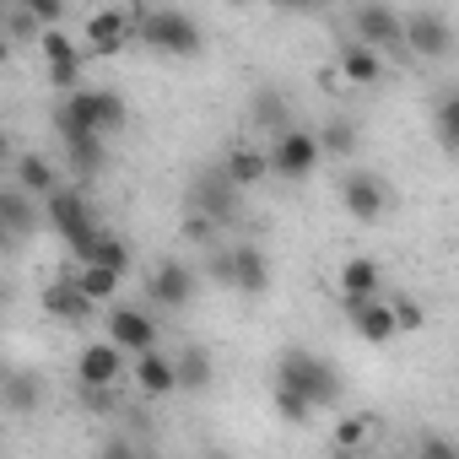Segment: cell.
<instances>
[{
  "instance_id": "obj_1",
  "label": "cell",
  "mask_w": 459,
  "mask_h": 459,
  "mask_svg": "<svg viewBox=\"0 0 459 459\" xmlns=\"http://www.w3.org/2000/svg\"><path fill=\"white\" fill-rule=\"evenodd\" d=\"M130 125V108L119 92L108 87H71L65 103L55 108V130H98V135H119Z\"/></svg>"
},
{
  "instance_id": "obj_2",
  "label": "cell",
  "mask_w": 459,
  "mask_h": 459,
  "mask_svg": "<svg viewBox=\"0 0 459 459\" xmlns=\"http://www.w3.org/2000/svg\"><path fill=\"white\" fill-rule=\"evenodd\" d=\"M44 216H49V227H55V233L71 244V255L76 260H92V244L103 238V227L92 221V205H87V195L82 189H55L49 200H44Z\"/></svg>"
},
{
  "instance_id": "obj_3",
  "label": "cell",
  "mask_w": 459,
  "mask_h": 459,
  "mask_svg": "<svg viewBox=\"0 0 459 459\" xmlns=\"http://www.w3.org/2000/svg\"><path fill=\"white\" fill-rule=\"evenodd\" d=\"M146 49H157V55H173V60H195L200 49H205V33H200V22L189 17V12H173V6H162V12H141V33H135Z\"/></svg>"
},
{
  "instance_id": "obj_4",
  "label": "cell",
  "mask_w": 459,
  "mask_h": 459,
  "mask_svg": "<svg viewBox=\"0 0 459 459\" xmlns=\"http://www.w3.org/2000/svg\"><path fill=\"white\" fill-rule=\"evenodd\" d=\"M276 378L281 384H292V389H303L319 411L325 405H335L341 400V373L325 362V357H314V351H303V346H292V351H281V362H276Z\"/></svg>"
},
{
  "instance_id": "obj_5",
  "label": "cell",
  "mask_w": 459,
  "mask_h": 459,
  "mask_svg": "<svg viewBox=\"0 0 459 459\" xmlns=\"http://www.w3.org/2000/svg\"><path fill=\"white\" fill-rule=\"evenodd\" d=\"M319 157H325L319 135H314V130L287 125V130L276 135V146H271V173H276V178H287V184H298V178H308V173L319 168Z\"/></svg>"
},
{
  "instance_id": "obj_6",
  "label": "cell",
  "mask_w": 459,
  "mask_h": 459,
  "mask_svg": "<svg viewBox=\"0 0 459 459\" xmlns=\"http://www.w3.org/2000/svg\"><path fill=\"white\" fill-rule=\"evenodd\" d=\"M141 33V17H130V12H119V6H103V12H92L87 17V60H108V55H119L130 39Z\"/></svg>"
},
{
  "instance_id": "obj_7",
  "label": "cell",
  "mask_w": 459,
  "mask_h": 459,
  "mask_svg": "<svg viewBox=\"0 0 459 459\" xmlns=\"http://www.w3.org/2000/svg\"><path fill=\"white\" fill-rule=\"evenodd\" d=\"M125 373H130V351H125L119 341H92V346H82V357H76L82 389H114Z\"/></svg>"
},
{
  "instance_id": "obj_8",
  "label": "cell",
  "mask_w": 459,
  "mask_h": 459,
  "mask_svg": "<svg viewBox=\"0 0 459 459\" xmlns=\"http://www.w3.org/2000/svg\"><path fill=\"white\" fill-rule=\"evenodd\" d=\"M39 55H44V71H49V82H55L60 92L82 87V60H87V49H76L60 28H44V33H39Z\"/></svg>"
},
{
  "instance_id": "obj_9",
  "label": "cell",
  "mask_w": 459,
  "mask_h": 459,
  "mask_svg": "<svg viewBox=\"0 0 459 459\" xmlns=\"http://www.w3.org/2000/svg\"><path fill=\"white\" fill-rule=\"evenodd\" d=\"M389 184L378 178V173H346L341 178V205H346V216H357V221H378L384 211H389Z\"/></svg>"
},
{
  "instance_id": "obj_10",
  "label": "cell",
  "mask_w": 459,
  "mask_h": 459,
  "mask_svg": "<svg viewBox=\"0 0 459 459\" xmlns=\"http://www.w3.org/2000/svg\"><path fill=\"white\" fill-rule=\"evenodd\" d=\"M351 39H362L373 49H400L405 44V17L378 6V0H368V6H357V17H351Z\"/></svg>"
},
{
  "instance_id": "obj_11",
  "label": "cell",
  "mask_w": 459,
  "mask_h": 459,
  "mask_svg": "<svg viewBox=\"0 0 459 459\" xmlns=\"http://www.w3.org/2000/svg\"><path fill=\"white\" fill-rule=\"evenodd\" d=\"M346 308V319H351V330L368 341V346H384V341H394V335H405L400 330V314H394V303L389 298H368V303H341Z\"/></svg>"
},
{
  "instance_id": "obj_12",
  "label": "cell",
  "mask_w": 459,
  "mask_h": 459,
  "mask_svg": "<svg viewBox=\"0 0 459 459\" xmlns=\"http://www.w3.org/2000/svg\"><path fill=\"white\" fill-rule=\"evenodd\" d=\"M405 49H411L416 60H448L454 28H448L437 12H416V17H405Z\"/></svg>"
},
{
  "instance_id": "obj_13",
  "label": "cell",
  "mask_w": 459,
  "mask_h": 459,
  "mask_svg": "<svg viewBox=\"0 0 459 459\" xmlns=\"http://www.w3.org/2000/svg\"><path fill=\"white\" fill-rule=\"evenodd\" d=\"M130 384L146 394V400H162V394H173L178 389V362L168 357V351H135L130 357Z\"/></svg>"
},
{
  "instance_id": "obj_14",
  "label": "cell",
  "mask_w": 459,
  "mask_h": 459,
  "mask_svg": "<svg viewBox=\"0 0 459 459\" xmlns=\"http://www.w3.org/2000/svg\"><path fill=\"white\" fill-rule=\"evenodd\" d=\"M157 319L146 314V308H130V303H119V308H108V341H119L130 357L135 351H152L157 346Z\"/></svg>"
},
{
  "instance_id": "obj_15",
  "label": "cell",
  "mask_w": 459,
  "mask_h": 459,
  "mask_svg": "<svg viewBox=\"0 0 459 459\" xmlns=\"http://www.w3.org/2000/svg\"><path fill=\"white\" fill-rule=\"evenodd\" d=\"M146 298L162 303V308H184V303L195 298V271L178 265V260H162V265L146 276Z\"/></svg>"
},
{
  "instance_id": "obj_16",
  "label": "cell",
  "mask_w": 459,
  "mask_h": 459,
  "mask_svg": "<svg viewBox=\"0 0 459 459\" xmlns=\"http://www.w3.org/2000/svg\"><path fill=\"white\" fill-rule=\"evenodd\" d=\"M335 71L346 76V87H378V76H384V60H378V49H373V44H362V39H346V44H341V60H335Z\"/></svg>"
},
{
  "instance_id": "obj_17",
  "label": "cell",
  "mask_w": 459,
  "mask_h": 459,
  "mask_svg": "<svg viewBox=\"0 0 459 459\" xmlns=\"http://www.w3.org/2000/svg\"><path fill=\"white\" fill-rule=\"evenodd\" d=\"M233 292H244V298H265L271 292V260L255 244L233 249Z\"/></svg>"
},
{
  "instance_id": "obj_18",
  "label": "cell",
  "mask_w": 459,
  "mask_h": 459,
  "mask_svg": "<svg viewBox=\"0 0 459 459\" xmlns=\"http://www.w3.org/2000/svg\"><path fill=\"white\" fill-rule=\"evenodd\" d=\"M92 308H98V303L76 287V276H65V281H55V287L44 292V314H49V319H65V325H87Z\"/></svg>"
},
{
  "instance_id": "obj_19",
  "label": "cell",
  "mask_w": 459,
  "mask_h": 459,
  "mask_svg": "<svg viewBox=\"0 0 459 459\" xmlns=\"http://www.w3.org/2000/svg\"><path fill=\"white\" fill-rule=\"evenodd\" d=\"M378 287H384L378 260H346L341 265V303H368V298H378Z\"/></svg>"
},
{
  "instance_id": "obj_20",
  "label": "cell",
  "mask_w": 459,
  "mask_h": 459,
  "mask_svg": "<svg viewBox=\"0 0 459 459\" xmlns=\"http://www.w3.org/2000/svg\"><path fill=\"white\" fill-rule=\"evenodd\" d=\"M33 200L39 195H28V189H12V195H0V227H6V238L12 244H22L33 227H39V211H33Z\"/></svg>"
},
{
  "instance_id": "obj_21",
  "label": "cell",
  "mask_w": 459,
  "mask_h": 459,
  "mask_svg": "<svg viewBox=\"0 0 459 459\" xmlns=\"http://www.w3.org/2000/svg\"><path fill=\"white\" fill-rule=\"evenodd\" d=\"M221 173L233 178L238 189H249V184H260V178L271 173V152H260V146H233V152H227V162H221Z\"/></svg>"
},
{
  "instance_id": "obj_22",
  "label": "cell",
  "mask_w": 459,
  "mask_h": 459,
  "mask_svg": "<svg viewBox=\"0 0 459 459\" xmlns=\"http://www.w3.org/2000/svg\"><path fill=\"white\" fill-rule=\"evenodd\" d=\"M119 281H125V271H114V265H98V260H82V265H76V287H82L92 303H114Z\"/></svg>"
},
{
  "instance_id": "obj_23",
  "label": "cell",
  "mask_w": 459,
  "mask_h": 459,
  "mask_svg": "<svg viewBox=\"0 0 459 459\" xmlns=\"http://www.w3.org/2000/svg\"><path fill=\"white\" fill-rule=\"evenodd\" d=\"M60 141H65L76 173H98L103 168V135L98 130H60Z\"/></svg>"
},
{
  "instance_id": "obj_24",
  "label": "cell",
  "mask_w": 459,
  "mask_h": 459,
  "mask_svg": "<svg viewBox=\"0 0 459 459\" xmlns=\"http://www.w3.org/2000/svg\"><path fill=\"white\" fill-rule=\"evenodd\" d=\"M233 178H200V189H195V211H205V216H233Z\"/></svg>"
},
{
  "instance_id": "obj_25",
  "label": "cell",
  "mask_w": 459,
  "mask_h": 459,
  "mask_svg": "<svg viewBox=\"0 0 459 459\" xmlns=\"http://www.w3.org/2000/svg\"><path fill=\"white\" fill-rule=\"evenodd\" d=\"M17 184L28 189V195H39V200H49L55 189H60V173L44 162V157H17Z\"/></svg>"
},
{
  "instance_id": "obj_26",
  "label": "cell",
  "mask_w": 459,
  "mask_h": 459,
  "mask_svg": "<svg viewBox=\"0 0 459 459\" xmlns=\"http://www.w3.org/2000/svg\"><path fill=\"white\" fill-rule=\"evenodd\" d=\"M173 362H178V389H189V394H195V389H205V384H211V351H205V346H184Z\"/></svg>"
},
{
  "instance_id": "obj_27",
  "label": "cell",
  "mask_w": 459,
  "mask_h": 459,
  "mask_svg": "<svg viewBox=\"0 0 459 459\" xmlns=\"http://www.w3.org/2000/svg\"><path fill=\"white\" fill-rule=\"evenodd\" d=\"M373 427H378V416L373 411H357V416H341L335 421V448H346V454H357V448H368V437H373Z\"/></svg>"
},
{
  "instance_id": "obj_28",
  "label": "cell",
  "mask_w": 459,
  "mask_h": 459,
  "mask_svg": "<svg viewBox=\"0 0 459 459\" xmlns=\"http://www.w3.org/2000/svg\"><path fill=\"white\" fill-rule=\"evenodd\" d=\"M314 411H319V405H314L303 389H292V384L276 378V416H281V421H308Z\"/></svg>"
},
{
  "instance_id": "obj_29",
  "label": "cell",
  "mask_w": 459,
  "mask_h": 459,
  "mask_svg": "<svg viewBox=\"0 0 459 459\" xmlns=\"http://www.w3.org/2000/svg\"><path fill=\"white\" fill-rule=\"evenodd\" d=\"M432 125H437L443 152H459V92H448V98L432 108Z\"/></svg>"
},
{
  "instance_id": "obj_30",
  "label": "cell",
  "mask_w": 459,
  "mask_h": 459,
  "mask_svg": "<svg viewBox=\"0 0 459 459\" xmlns=\"http://www.w3.org/2000/svg\"><path fill=\"white\" fill-rule=\"evenodd\" d=\"M92 260H98V265H114V271H130V244L114 238V233H103V238L92 244ZM76 265H82V260H76Z\"/></svg>"
},
{
  "instance_id": "obj_31",
  "label": "cell",
  "mask_w": 459,
  "mask_h": 459,
  "mask_svg": "<svg viewBox=\"0 0 459 459\" xmlns=\"http://www.w3.org/2000/svg\"><path fill=\"white\" fill-rule=\"evenodd\" d=\"M319 146H325V157H346V152L357 146V130H351L346 119H335V125H330V130L319 135Z\"/></svg>"
},
{
  "instance_id": "obj_32",
  "label": "cell",
  "mask_w": 459,
  "mask_h": 459,
  "mask_svg": "<svg viewBox=\"0 0 459 459\" xmlns=\"http://www.w3.org/2000/svg\"><path fill=\"white\" fill-rule=\"evenodd\" d=\"M6 405H12V411H33V405H39V384H33L28 373H17V378L6 384Z\"/></svg>"
},
{
  "instance_id": "obj_33",
  "label": "cell",
  "mask_w": 459,
  "mask_h": 459,
  "mask_svg": "<svg viewBox=\"0 0 459 459\" xmlns=\"http://www.w3.org/2000/svg\"><path fill=\"white\" fill-rule=\"evenodd\" d=\"M255 125H287L281 92H260V98H255Z\"/></svg>"
},
{
  "instance_id": "obj_34",
  "label": "cell",
  "mask_w": 459,
  "mask_h": 459,
  "mask_svg": "<svg viewBox=\"0 0 459 459\" xmlns=\"http://www.w3.org/2000/svg\"><path fill=\"white\" fill-rule=\"evenodd\" d=\"M22 6H28L44 28H60V17H65V0H22Z\"/></svg>"
},
{
  "instance_id": "obj_35",
  "label": "cell",
  "mask_w": 459,
  "mask_h": 459,
  "mask_svg": "<svg viewBox=\"0 0 459 459\" xmlns=\"http://www.w3.org/2000/svg\"><path fill=\"white\" fill-rule=\"evenodd\" d=\"M211 281L216 287H233V249H216L211 255Z\"/></svg>"
},
{
  "instance_id": "obj_36",
  "label": "cell",
  "mask_w": 459,
  "mask_h": 459,
  "mask_svg": "<svg viewBox=\"0 0 459 459\" xmlns=\"http://www.w3.org/2000/svg\"><path fill=\"white\" fill-rule=\"evenodd\" d=\"M394 303V314H400V330H421V308L411 303V298H389Z\"/></svg>"
},
{
  "instance_id": "obj_37",
  "label": "cell",
  "mask_w": 459,
  "mask_h": 459,
  "mask_svg": "<svg viewBox=\"0 0 459 459\" xmlns=\"http://www.w3.org/2000/svg\"><path fill=\"white\" fill-rule=\"evenodd\" d=\"M416 448H421V454H459V443H454V437H437V432H427Z\"/></svg>"
},
{
  "instance_id": "obj_38",
  "label": "cell",
  "mask_w": 459,
  "mask_h": 459,
  "mask_svg": "<svg viewBox=\"0 0 459 459\" xmlns=\"http://www.w3.org/2000/svg\"><path fill=\"white\" fill-rule=\"evenodd\" d=\"M298 6H335V0H298Z\"/></svg>"
},
{
  "instance_id": "obj_39",
  "label": "cell",
  "mask_w": 459,
  "mask_h": 459,
  "mask_svg": "<svg viewBox=\"0 0 459 459\" xmlns=\"http://www.w3.org/2000/svg\"><path fill=\"white\" fill-rule=\"evenodd\" d=\"M276 6H298V0H276Z\"/></svg>"
},
{
  "instance_id": "obj_40",
  "label": "cell",
  "mask_w": 459,
  "mask_h": 459,
  "mask_svg": "<svg viewBox=\"0 0 459 459\" xmlns=\"http://www.w3.org/2000/svg\"><path fill=\"white\" fill-rule=\"evenodd\" d=\"M12 6H22V0H12Z\"/></svg>"
}]
</instances>
